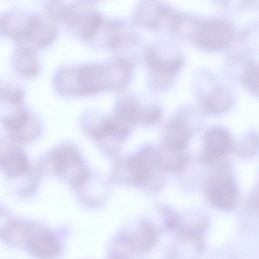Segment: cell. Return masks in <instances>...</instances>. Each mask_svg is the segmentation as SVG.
Wrapping results in <instances>:
<instances>
[{
	"label": "cell",
	"mask_w": 259,
	"mask_h": 259,
	"mask_svg": "<svg viewBox=\"0 0 259 259\" xmlns=\"http://www.w3.org/2000/svg\"><path fill=\"white\" fill-rule=\"evenodd\" d=\"M9 64L14 74L25 79L35 78L41 70L37 51L24 45H15L10 55Z\"/></svg>",
	"instance_id": "9"
},
{
	"label": "cell",
	"mask_w": 259,
	"mask_h": 259,
	"mask_svg": "<svg viewBox=\"0 0 259 259\" xmlns=\"http://www.w3.org/2000/svg\"><path fill=\"white\" fill-rule=\"evenodd\" d=\"M82 156L74 147L58 145L41 155L35 164L41 175L59 177L75 188L85 182L86 169Z\"/></svg>",
	"instance_id": "3"
},
{
	"label": "cell",
	"mask_w": 259,
	"mask_h": 259,
	"mask_svg": "<svg viewBox=\"0 0 259 259\" xmlns=\"http://www.w3.org/2000/svg\"><path fill=\"white\" fill-rule=\"evenodd\" d=\"M36 16L37 11L19 6L1 12L3 37L9 38L15 45H26L32 35Z\"/></svg>",
	"instance_id": "5"
},
{
	"label": "cell",
	"mask_w": 259,
	"mask_h": 259,
	"mask_svg": "<svg viewBox=\"0 0 259 259\" xmlns=\"http://www.w3.org/2000/svg\"><path fill=\"white\" fill-rule=\"evenodd\" d=\"M204 158L213 160L225 155L230 150L232 141L230 135L221 127H212L204 134Z\"/></svg>",
	"instance_id": "12"
},
{
	"label": "cell",
	"mask_w": 259,
	"mask_h": 259,
	"mask_svg": "<svg viewBox=\"0 0 259 259\" xmlns=\"http://www.w3.org/2000/svg\"><path fill=\"white\" fill-rule=\"evenodd\" d=\"M128 21L120 18L104 16L96 35L91 42L99 48L116 50L134 46L137 37Z\"/></svg>",
	"instance_id": "7"
},
{
	"label": "cell",
	"mask_w": 259,
	"mask_h": 259,
	"mask_svg": "<svg viewBox=\"0 0 259 259\" xmlns=\"http://www.w3.org/2000/svg\"><path fill=\"white\" fill-rule=\"evenodd\" d=\"M34 168L19 145L12 144L0 151V171L11 185L30 174Z\"/></svg>",
	"instance_id": "8"
},
{
	"label": "cell",
	"mask_w": 259,
	"mask_h": 259,
	"mask_svg": "<svg viewBox=\"0 0 259 259\" xmlns=\"http://www.w3.org/2000/svg\"><path fill=\"white\" fill-rule=\"evenodd\" d=\"M231 97L225 90H217L210 95L205 101L207 110L213 113H220L225 111L230 106Z\"/></svg>",
	"instance_id": "18"
},
{
	"label": "cell",
	"mask_w": 259,
	"mask_h": 259,
	"mask_svg": "<svg viewBox=\"0 0 259 259\" xmlns=\"http://www.w3.org/2000/svg\"><path fill=\"white\" fill-rule=\"evenodd\" d=\"M25 91L20 84L0 80V104H24Z\"/></svg>",
	"instance_id": "16"
},
{
	"label": "cell",
	"mask_w": 259,
	"mask_h": 259,
	"mask_svg": "<svg viewBox=\"0 0 259 259\" xmlns=\"http://www.w3.org/2000/svg\"><path fill=\"white\" fill-rule=\"evenodd\" d=\"M244 81L250 88L255 90V85L257 87V69L255 66H251L247 70L244 76Z\"/></svg>",
	"instance_id": "20"
},
{
	"label": "cell",
	"mask_w": 259,
	"mask_h": 259,
	"mask_svg": "<svg viewBox=\"0 0 259 259\" xmlns=\"http://www.w3.org/2000/svg\"><path fill=\"white\" fill-rule=\"evenodd\" d=\"M134 234H131L125 239L127 244L133 249L143 250L150 246L154 239V232L149 226H142Z\"/></svg>",
	"instance_id": "17"
},
{
	"label": "cell",
	"mask_w": 259,
	"mask_h": 259,
	"mask_svg": "<svg viewBox=\"0 0 259 259\" xmlns=\"http://www.w3.org/2000/svg\"><path fill=\"white\" fill-rule=\"evenodd\" d=\"M24 249L37 259H52L58 254L60 247L57 238L50 231L36 225Z\"/></svg>",
	"instance_id": "10"
},
{
	"label": "cell",
	"mask_w": 259,
	"mask_h": 259,
	"mask_svg": "<svg viewBox=\"0 0 259 259\" xmlns=\"http://www.w3.org/2000/svg\"><path fill=\"white\" fill-rule=\"evenodd\" d=\"M232 36L230 27L221 21H211L202 25L197 33V39L208 48H221L228 45Z\"/></svg>",
	"instance_id": "11"
},
{
	"label": "cell",
	"mask_w": 259,
	"mask_h": 259,
	"mask_svg": "<svg viewBox=\"0 0 259 259\" xmlns=\"http://www.w3.org/2000/svg\"><path fill=\"white\" fill-rule=\"evenodd\" d=\"M192 131L180 119L172 120L165 128L163 147L175 150H184L191 136Z\"/></svg>",
	"instance_id": "14"
},
{
	"label": "cell",
	"mask_w": 259,
	"mask_h": 259,
	"mask_svg": "<svg viewBox=\"0 0 259 259\" xmlns=\"http://www.w3.org/2000/svg\"><path fill=\"white\" fill-rule=\"evenodd\" d=\"M111 259H126L124 258L123 257L120 256V255H115L114 257H112Z\"/></svg>",
	"instance_id": "21"
},
{
	"label": "cell",
	"mask_w": 259,
	"mask_h": 259,
	"mask_svg": "<svg viewBox=\"0 0 259 259\" xmlns=\"http://www.w3.org/2000/svg\"><path fill=\"white\" fill-rule=\"evenodd\" d=\"M123 161H121L119 168L127 173V181L136 186L148 185L157 173L163 170L158 151L150 147L142 148Z\"/></svg>",
	"instance_id": "6"
},
{
	"label": "cell",
	"mask_w": 259,
	"mask_h": 259,
	"mask_svg": "<svg viewBox=\"0 0 259 259\" xmlns=\"http://www.w3.org/2000/svg\"><path fill=\"white\" fill-rule=\"evenodd\" d=\"M134 66L130 58L119 55L106 62L62 65L54 73L53 88L60 96L68 97L122 91L131 81Z\"/></svg>",
	"instance_id": "1"
},
{
	"label": "cell",
	"mask_w": 259,
	"mask_h": 259,
	"mask_svg": "<svg viewBox=\"0 0 259 259\" xmlns=\"http://www.w3.org/2000/svg\"><path fill=\"white\" fill-rule=\"evenodd\" d=\"M15 218L8 210L0 205V238H4L10 228Z\"/></svg>",
	"instance_id": "19"
},
{
	"label": "cell",
	"mask_w": 259,
	"mask_h": 259,
	"mask_svg": "<svg viewBox=\"0 0 259 259\" xmlns=\"http://www.w3.org/2000/svg\"><path fill=\"white\" fill-rule=\"evenodd\" d=\"M104 16L88 2L60 1L57 8L55 20L71 35L90 42L101 26Z\"/></svg>",
	"instance_id": "2"
},
{
	"label": "cell",
	"mask_w": 259,
	"mask_h": 259,
	"mask_svg": "<svg viewBox=\"0 0 259 259\" xmlns=\"http://www.w3.org/2000/svg\"><path fill=\"white\" fill-rule=\"evenodd\" d=\"M210 202L215 206L223 209L235 207L238 200V191L233 182L222 180L213 184L209 191Z\"/></svg>",
	"instance_id": "13"
},
{
	"label": "cell",
	"mask_w": 259,
	"mask_h": 259,
	"mask_svg": "<svg viewBox=\"0 0 259 259\" xmlns=\"http://www.w3.org/2000/svg\"><path fill=\"white\" fill-rule=\"evenodd\" d=\"M1 12H0V38L3 37L2 32V28H1Z\"/></svg>",
	"instance_id": "22"
},
{
	"label": "cell",
	"mask_w": 259,
	"mask_h": 259,
	"mask_svg": "<svg viewBox=\"0 0 259 259\" xmlns=\"http://www.w3.org/2000/svg\"><path fill=\"white\" fill-rule=\"evenodd\" d=\"M158 152L160 165L163 170L180 171L189 161V157L184 150H172L163 147Z\"/></svg>",
	"instance_id": "15"
},
{
	"label": "cell",
	"mask_w": 259,
	"mask_h": 259,
	"mask_svg": "<svg viewBox=\"0 0 259 259\" xmlns=\"http://www.w3.org/2000/svg\"><path fill=\"white\" fill-rule=\"evenodd\" d=\"M0 125L13 144L32 143L42 133L38 117L24 104L0 105Z\"/></svg>",
	"instance_id": "4"
}]
</instances>
